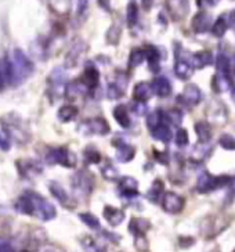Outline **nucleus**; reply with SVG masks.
Wrapping results in <instances>:
<instances>
[{"instance_id":"obj_26","label":"nucleus","mask_w":235,"mask_h":252,"mask_svg":"<svg viewBox=\"0 0 235 252\" xmlns=\"http://www.w3.org/2000/svg\"><path fill=\"white\" fill-rule=\"evenodd\" d=\"M221 105L223 104L220 101H212V122H216L217 125H224L226 124V121H227L228 115L227 112H221L220 114V110Z\"/></svg>"},{"instance_id":"obj_38","label":"nucleus","mask_w":235,"mask_h":252,"mask_svg":"<svg viewBox=\"0 0 235 252\" xmlns=\"http://www.w3.org/2000/svg\"><path fill=\"white\" fill-rule=\"evenodd\" d=\"M175 141H176V144L178 147H185L187 144H188V132L185 130V129H178L176 133V137H175Z\"/></svg>"},{"instance_id":"obj_20","label":"nucleus","mask_w":235,"mask_h":252,"mask_svg":"<svg viewBox=\"0 0 235 252\" xmlns=\"http://www.w3.org/2000/svg\"><path fill=\"white\" fill-rule=\"evenodd\" d=\"M194 130L198 136L199 143H207L212 139V127L207 122H197L194 126Z\"/></svg>"},{"instance_id":"obj_31","label":"nucleus","mask_w":235,"mask_h":252,"mask_svg":"<svg viewBox=\"0 0 235 252\" xmlns=\"http://www.w3.org/2000/svg\"><path fill=\"white\" fill-rule=\"evenodd\" d=\"M228 27L227 23H226V20H224V15H221L217 18V21L213 24V27H212V32H213L214 36L221 37L224 36V33L227 32Z\"/></svg>"},{"instance_id":"obj_4","label":"nucleus","mask_w":235,"mask_h":252,"mask_svg":"<svg viewBox=\"0 0 235 252\" xmlns=\"http://www.w3.org/2000/svg\"><path fill=\"white\" fill-rule=\"evenodd\" d=\"M65 72L61 68H56L47 79V93L52 100H59L65 92Z\"/></svg>"},{"instance_id":"obj_1","label":"nucleus","mask_w":235,"mask_h":252,"mask_svg":"<svg viewBox=\"0 0 235 252\" xmlns=\"http://www.w3.org/2000/svg\"><path fill=\"white\" fill-rule=\"evenodd\" d=\"M15 209L24 215L36 216L37 219L43 222H49L57 215V211L52 202H49L40 194L33 191H27L22 194L15 202Z\"/></svg>"},{"instance_id":"obj_34","label":"nucleus","mask_w":235,"mask_h":252,"mask_svg":"<svg viewBox=\"0 0 235 252\" xmlns=\"http://www.w3.org/2000/svg\"><path fill=\"white\" fill-rule=\"evenodd\" d=\"M79 218H81L82 222L85 223L88 227H90V229H98L100 227V222H98V219L93 214L83 212V214H79Z\"/></svg>"},{"instance_id":"obj_8","label":"nucleus","mask_w":235,"mask_h":252,"mask_svg":"<svg viewBox=\"0 0 235 252\" xmlns=\"http://www.w3.org/2000/svg\"><path fill=\"white\" fill-rule=\"evenodd\" d=\"M104 219L110 223L111 226H119L120 223L125 220V212L122 209H118L115 207L107 205L104 208Z\"/></svg>"},{"instance_id":"obj_11","label":"nucleus","mask_w":235,"mask_h":252,"mask_svg":"<svg viewBox=\"0 0 235 252\" xmlns=\"http://www.w3.org/2000/svg\"><path fill=\"white\" fill-rule=\"evenodd\" d=\"M98 82H100V72L93 64H88L85 68V74H83V82L88 88L90 89H94L98 86Z\"/></svg>"},{"instance_id":"obj_7","label":"nucleus","mask_w":235,"mask_h":252,"mask_svg":"<svg viewBox=\"0 0 235 252\" xmlns=\"http://www.w3.org/2000/svg\"><path fill=\"white\" fill-rule=\"evenodd\" d=\"M83 126L88 127V133L98 134V136H104V134L110 133V125L108 122L103 118H93L85 122Z\"/></svg>"},{"instance_id":"obj_19","label":"nucleus","mask_w":235,"mask_h":252,"mask_svg":"<svg viewBox=\"0 0 235 252\" xmlns=\"http://www.w3.org/2000/svg\"><path fill=\"white\" fill-rule=\"evenodd\" d=\"M170 13L178 18H183L188 13V0H169Z\"/></svg>"},{"instance_id":"obj_28","label":"nucleus","mask_w":235,"mask_h":252,"mask_svg":"<svg viewBox=\"0 0 235 252\" xmlns=\"http://www.w3.org/2000/svg\"><path fill=\"white\" fill-rule=\"evenodd\" d=\"M212 88L216 93H223V92H226V90L230 88L228 86V82L226 79V76H223V75H214L213 79H212Z\"/></svg>"},{"instance_id":"obj_45","label":"nucleus","mask_w":235,"mask_h":252,"mask_svg":"<svg viewBox=\"0 0 235 252\" xmlns=\"http://www.w3.org/2000/svg\"><path fill=\"white\" fill-rule=\"evenodd\" d=\"M133 111H134V114H137V115H146V112H147V105H146V103L136 101V103L133 104Z\"/></svg>"},{"instance_id":"obj_3","label":"nucleus","mask_w":235,"mask_h":252,"mask_svg":"<svg viewBox=\"0 0 235 252\" xmlns=\"http://www.w3.org/2000/svg\"><path fill=\"white\" fill-rule=\"evenodd\" d=\"M231 182H233V179L228 178V176H219V178H216L213 175H210L209 172H201L198 179H197L195 189L201 194L210 193V191H213L216 189L231 185Z\"/></svg>"},{"instance_id":"obj_5","label":"nucleus","mask_w":235,"mask_h":252,"mask_svg":"<svg viewBox=\"0 0 235 252\" xmlns=\"http://www.w3.org/2000/svg\"><path fill=\"white\" fill-rule=\"evenodd\" d=\"M46 161L49 163H57V165L65 166V168H74L76 165V157L74 153H71L65 147H57V149H52L47 153Z\"/></svg>"},{"instance_id":"obj_30","label":"nucleus","mask_w":235,"mask_h":252,"mask_svg":"<svg viewBox=\"0 0 235 252\" xmlns=\"http://www.w3.org/2000/svg\"><path fill=\"white\" fill-rule=\"evenodd\" d=\"M82 245H83V248L88 252H105V248H103L94 238L91 237L83 238L82 240Z\"/></svg>"},{"instance_id":"obj_29","label":"nucleus","mask_w":235,"mask_h":252,"mask_svg":"<svg viewBox=\"0 0 235 252\" xmlns=\"http://www.w3.org/2000/svg\"><path fill=\"white\" fill-rule=\"evenodd\" d=\"M216 68H217L219 74L223 75V76H226V75L231 71V68H230V60H228V57H226L224 54H219V56H217V59H216Z\"/></svg>"},{"instance_id":"obj_43","label":"nucleus","mask_w":235,"mask_h":252,"mask_svg":"<svg viewBox=\"0 0 235 252\" xmlns=\"http://www.w3.org/2000/svg\"><path fill=\"white\" fill-rule=\"evenodd\" d=\"M85 157H86V161L90 163H98L101 161V156L97 153L96 150H86Z\"/></svg>"},{"instance_id":"obj_32","label":"nucleus","mask_w":235,"mask_h":252,"mask_svg":"<svg viewBox=\"0 0 235 252\" xmlns=\"http://www.w3.org/2000/svg\"><path fill=\"white\" fill-rule=\"evenodd\" d=\"M22 163L24 166H22L21 169L20 171L24 173V176H29V172H30V175H35V173H39V172L42 171V168L37 165L36 162H33V161H22Z\"/></svg>"},{"instance_id":"obj_49","label":"nucleus","mask_w":235,"mask_h":252,"mask_svg":"<svg viewBox=\"0 0 235 252\" xmlns=\"http://www.w3.org/2000/svg\"><path fill=\"white\" fill-rule=\"evenodd\" d=\"M156 156V159L161 163H168V156L166 154H159V153H155Z\"/></svg>"},{"instance_id":"obj_6","label":"nucleus","mask_w":235,"mask_h":252,"mask_svg":"<svg viewBox=\"0 0 235 252\" xmlns=\"http://www.w3.org/2000/svg\"><path fill=\"white\" fill-rule=\"evenodd\" d=\"M162 208L168 214H180L184 208V198L180 197L178 194L173 193V191H168V193L163 194Z\"/></svg>"},{"instance_id":"obj_21","label":"nucleus","mask_w":235,"mask_h":252,"mask_svg":"<svg viewBox=\"0 0 235 252\" xmlns=\"http://www.w3.org/2000/svg\"><path fill=\"white\" fill-rule=\"evenodd\" d=\"M49 189H50V193L54 195V198H57V201H59V204H62L64 207H66V205L69 204L68 193H66L65 189L59 185V183L53 182V183H50V186H49Z\"/></svg>"},{"instance_id":"obj_36","label":"nucleus","mask_w":235,"mask_h":252,"mask_svg":"<svg viewBox=\"0 0 235 252\" xmlns=\"http://www.w3.org/2000/svg\"><path fill=\"white\" fill-rule=\"evenodd\" d=\"M162 124V112L158 110V111L151 112V114H148L147 117V125L148 127L152 130L154 127H156L158 125H161Z\"/></svg>"},{"instance_id":"obj_44","label":"nucleus","mask_w":235,"mask_h":252,"mask_svg":"<svg viewBox=\"0 0 235 252\" xmlns=\"http://www.w3.org/2000/svg\"><path fill=\"white\" fill-rule=\"evenodd\" d=\"M136 18H137V7L136 4H130L129 8H127V20H129V24L136 23Z\"/></svg>"},{"instance_id":"obj_15","label":"nucleus","mask_w":235,"mask_h":252,"mask_svg":"<svg viewBox=\"0 0 235 252\" xmlns=\"http://www.w3.org/2000/svg\"><path fill=\"white\" fill-rule=\"evenodd\" d=\"M209 27H210V17L204 11L198 13L192 18V28L197 33H204L209 30Z\"/></svg>"},{"instance_id":"obj_33","label":"nucleus","mask_w":235,"mask_h":252,"mask_svg":"<svg viewBox=\"0 0 235 252\" xmlns=\"http://www.w3.org/2000/svg\"><path fill=\"white\" fill-rule=\"evenodd\" d=\"M166 119H168V122H169L170 125L180 126L181 125V122H183V114H181L180 110L173 108V110H169V111H168V114H166Z\"/></svg>"},{"instance_id":"obj_47","label":"nucleus","mask_w":235,"mask_h":252,"mask_svg":"<svg viewBox=\"0 0 235 252\" xmlns=\"http://www.w3.org/2000/svg\"><path fill=\"white\" fill-rule=\"evenodd\" d=\"M195 241H194V238L191 237H181L180 238V245L183 247V248H188V247H191Z\"/></svg>"},{"instance_id":"obj_18","label":"nucleus","mask_w":235,"mask_h":252,"mask_svg":"<svg viewBox=\"0 0 235 252\" xmlns=\"http://www.w3.org/2000/svg\"><path fill=\"white\" fill-rule=\"evenodd\" d=\"M144 54H146V59H147L151 71H158L159 69V61H161V54L158 52V49L154 46H147L144 49Z\"/></svg>"},{"instance_id":"obj_39","label":"nucleus","mask_w":235,"mask_h":252,"mask_svg":"<svg viewBox=\"0 0 235 252\" xmlns=\"http://www.w3.org/2000/svg\"><path fill=\"white\" fill-rule=\"evenodd\" d=\"M144 60H146L144 50H134L130 56V67H139L140 64H143Z\"/></svg>"},{"instance_id":"obj_10","label":"nucleus","mask_w":235,"mask_h":252,"mask_svg":"<svg viewBox=\"0 0 235 252\" xmlns=\"http://www.w3.org/2000/svg\"><path fill=\"white\" fill-rule=\"evenodd\" d=\"M151 89L156 96L168 97L172 93V85H170L169 79H166L165 76H159L151 83Z\"/></svg>"},{"instance_id":"obj_53","label":"nucleus","mask_w":235,"mask_h":252,"mask_svg":"<svg viewBox=\"0 0 235 252\" xmlns=\"http://www.w3.org/2000/svg\"><path fill=\"white\" fill-rule=\"evenodd\" d=\"M233 61H234V64H235V54H234V59H233Z\"/></svg>"},{"instance_id":"obj_48","label":"nucleus","mask_w":235,"mask_h":252,"mask_svg":"<svg viewBox=\"0 0 235 252\" xmlns=\"http://www.w3.org/2000/svg\"><path fill=\"white\" fill-rule=\"evenodd\" d=\"M0 252H14L11 250V247L8 243L6 241H3V240H0Z\"/></svg>"},{"instance_id":"obj_51","label":"nucleus","mask_w":235,"mask_h":252,"mask_svg":"<svg viewBox=\"0 0 235 252\" xmlns=\"http://www.w3.org/2000/svg\"><path fill=\"white\" fill-rule=\"evenodd\" d=\"M6 85V82H4V79H3V76H1V74H0V89H3V86Z\"/></svg>"},{"instance_id":"obj_14","label":"nucleus","mask_w":235,"mask_h":252,"mask_svg":"<svg viewBox=\"0 0 235 252\" xmlns=\"http://www.w3.org/2000/svg\"><path fill=\"white\" fill-rule=\"evenodd\" d=\"M212 63H213V56L209 50L195 53L192 57V68H197V69H202L206 65H210Z\"/></svg>"},{"instance_id":"obj_17","label":"nucleus","mask_w":235,"mask_h":252,"mask_svg":"<svg viewBox=\"0 0 235 252\" xmlns=\"http://www.w3.org/2000/svg\"><path fill=\"white\" fill-rule=\"evenodd\" d=\"M151 229V223L143 218H134L130 222V231L134 236H146L148 230Z\"/></svg>"},{"instance_id":"obj_50","label":"nucleus","mask_w":235,"mask_h":252,"mask_svg":"<svg viewBox=\"0 0 235 252\" xmlns=\"http://www.w3.org/2000/svg\"><path fill=\"white\" fill-rule=\"evenodd\" d=\"M143 4H144V8L149 10L151 6H152V0H143Z\"/></svg>"},{"instance_id":"obj_42","label":"nucleus","mask_w":235,"mask_h":252,"mask_svg":"<svg viewBox=\"0 0 235 252\" xmlns=\"http://www.w3.org/2000/svg\"><path fill=\"white\" fill-rule=\"evenodd\" d=\"M134 245L140 252H147L148 251V241L146 236H136L134 238Z\"/></svg>"},{"instance_id":"obj_25","label":"nucleus","mask_w":235,"mask_h":252,"mask_svg":"<svg viewBox=\"0 0 235 252\" xmlns=\"http://www.w3.org/2000/svg\"><path fill=\"white\" fill-rule=\"evenodd\" d=\"M151 132H152V137H154V139H156V140L159 141H163V143H166V141H169L170 139H172V132H170V129L166 125H163V124L154 127Z\"/></svg>"},{"instance_id":"obj_16","label":"nucleus","mask_w":235,"mask_h":252,"mask_svg":"<svg viewBox=\"0 0 235 252\" xmlns=\"http://www.w3.org/2000/svg\"><path fill=\"white\" fill-rule=\"evenodd\" d=\"M192 72H194V68H192V65L188 61L177 59L176 64H175V74H176L177 78L184 79V81L190 79L192 76Z\"/></svg>"},{"instance_id":"obj_24","label":"nucleus","mask_w":235,"mask_h":252,"mask_svg":"<svg viewBox=\"0 0 235 252\" xmlns=\"http://www.w3.org/2000/svg\"><path fill=\"white\" fill-rule=\"evenodd\" d=\"M78 115V108L75 105H64L59 110V119L61 122H71Z\"/></svg>"},{"instance_id":"obj_13","label":"nucleus","mask_w":235,"mask_h":252,"mask_svg":"<svg viewBox=\"0 0 235 252\" xmlns=\"http://www.w3.org/2000/svg\"><path fill=\"white\" fill-rule=\"evenodd\" d=\"M183 98L184 101L190 105H197L201 101V90L197 85L190 83L184 88L183 92Z\"/></svg>"},{"instance_id":"obj_23","label":"nucleus","mask_w":235,"mask_h":252,"mask_svg":"<svg viewBox=\"0 0 235 252\" xmlns=\"http://www.w3.org/2000/svg\"><path fill=\"white\" fill-rule=\"evenodd\" d=\"M114 118H115V121L122 127H129L130 124H132L130 117H129V114H127V111H126V108L123 105H117L114 108Z\"/></svg>"},{"instance_id":"obj_9","label":"nucleus","mask_w":235,"mask_h":252,"mask_svg":"<svg viewBox=\"0 0 235 252\" xmlns=\"http://www.w3.org/2000/svg\"><path fill=\"white\" fill-rule=\"evenodd\" d=\"M119 190H120V193L123 194L125 197L132 198V197H136V195L139 194V183H137L136 179L126 176V178H123L120 180V183H119Z\"/></svg>"},{"instance_id":"obj_27","label":"nucleus","mask_w":235,"mask_h":252,"mask_svg":"<svg viewBox=\"0 0 235 252\" xmlns=\"http://www.w3.org/2000/svg\"><path fill=\"white\" fill-rule=\"evenodd\" d=\"M163 182L159 180V179H156L154 182V185L151 186V189H149V191L147 193L148 200L151 201V202H158L159 198H161L162 193H163Z\"/></svg>"},{"instance_id":"obj_40","label":"nucleus","mask_w":235,"mask_h":252,"mask_svg":"<svg viewBox=\"0 0 235 252\" xmlns=\"http://www.w3.org/2000/svg\"><path fill=\"white\" fill-rule=\"evenodd\" d=\"M125 94V92L122 88H119L117 83H112L110 85V88H108V97L112 98V100H117V98H120V97Z\"/></svg>"},{"instance_id":"obj_35","label":"nucleus","mask_w":235,"mask_h":252,"mask_svg":"<svg viewBox=\"0 0 235 252\" xmlns=\"http://www.w3.org/2000/svg\"><path fill=\"white\" fill-rule=\"evenodd\" d=\"M219 144L224 150L235 151V137L231 134H221V137L219 139Z\"/></svg>"},{"instance_id":"obj_22","label":"nucleus","mask_w":235,"mask_h":252,"mask_svg":"<svg viewBox=\"0 0 235 252\" xmlns=\"http://www.w3.org/2000/svg\"><path fill=\"white\" fill-rule=\"evenodd\" d=\"M134 154H136V149L133 146H129V144H120L117 149V158L120 162L132 161L134 158Z\"/></svg>"},{"instance_id":"obj_41","label":"nucleus","mask_w":235,"mask_h":252,"mask_svg":"<svg viewBox=\"0 0 235 252\" xmlns=\"http://www.w3.org/2000/svg\"><path fill=\"white\" fill-rule=\"evenodd\" d=\"M11 146V139H10V134L7 130H1L0 132V150L3 151H8Z\"/></svg>"},{"instance_id":"obj_52","label":"nucleus","mask_w":235,"mask_h":252,"mask_svg":"<svg viewBox=\"0 0 235 252\" xmlns=\"http://www.w3.org/2000/svg\"><path fill=\"white\" fill-rule=\"evenodd\" d=\"M233 98H234V101H235V92H234V94H233Z\"/></svg>"},{"instance_id":"obj_54","label":"nucleus","mask_w":235,"mask_h":252,"mask_svg":"<svg viewBox=\"0 0 235 252\" xmlns=\"http://www.w3.org/2000/svg\"><path fill=\"white\" fill-rule=\"evenodd\" d=\"M233 252H235V250H234V251H233Z\"/></svg>"},{"instance_id":"obj_12","label":"nucleus","mask_w":235,"mask_h":252,"mask_svg":"<svg viewBox=\"0 0 235 252\" xmlns=\"http://www.w3.org/2000/svg\"><path fill=\"white\" fill-rule=\"evenodd\" d=\"M152 96V89H151V85L149 83H146V82H140L134 86V90H133V98L136 101H140V103H146L149 100V97Z\"/></svg>"},{"instance_id":"obj_37","label":"nucleus","mask_w":235,"mask_h":252,"mask_svg":"<svg viewBox=\"0 0 235 252\" xmlns=\"http://www.w3.org/2000/svg\"><path fill=\"white\" fill-rule=\"evenodd\" d=\"M101 173H103L104 179H107V180H117L119 178V172L115 166H112V165H105L103 169H101Z\"/></svg>"},{"instance_id":"obj_2","label":"nucleus","mask_w":235,"mask_h":252,"mask_svg":"<svg viewBox=\"0 0 235 252\" xmlns=\"http://www.w3.org/2000/svg\"><path fill=\"white\" fill-rule=\"evenodd\" d=\"M8 64L11 71V83L14 85L22 83L33 72V64L21 50H14L13 59L11 61H8Z\"/></svg>"},{"instance_id":"obj_46","label":"nucleus","mask_w":235,"mask_h":252,"mask_svg":"<svg viewBox=\"0 0 235 252\" xmlns=\"http://www.w3.org/2000/svg\"><path fill=\"white\" fill-rule=\"evenodd\" d=\"M224 20H226V23H227L228 28H233V30H235V11L228 13L227 18H226V15H224Z\"/></svg>"}]
</instances>
